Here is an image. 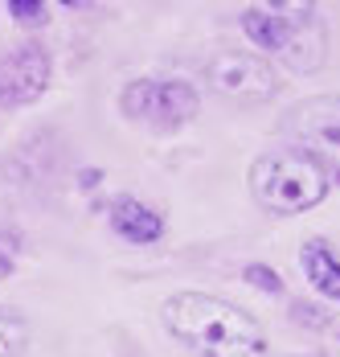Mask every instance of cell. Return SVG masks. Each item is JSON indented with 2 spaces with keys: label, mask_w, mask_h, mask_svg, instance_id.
<instances>
[{
  "label": "cell",
  "mask_w": 340,
  "mask_h": 357,
  "mask_svg": "<svg viewBox=\"0 0 340 357\" xmlns=\"http://www.w3.org/2000/svg\"><path fill=\"white\" fill-rule=\"evenodd\" d=\"M164 328L197 357H267L263 324L205 291H176L164 304Z\"/></svg>",
  "instance_id": "1"
},
{
  "label": "cell",
  "mask_w": 340,
  "mask_h": 357,
  "mask_svg": "<svg viewBox=\"0 0 340 357\" xmlns=\"http://www.w3.org/2000/svg\"><path fill=\"white\" fill-rule=\"evenodd\" d=\"M242 29L254 45L279 54L291 70L311 74L328 58V29L316 13V4H275V8H246Z\"/></svg>",
  "instance_id": "2"
},
{
  "label": "cell",
  "mask_w": 340,
  "mask_h": 357,
  "mask_svg": "<svg viewBox=\"0 0 340 357\" xmlns=\"http://www.w3.org/2000/svg\"><path fill=\"white\" fill-rule=\"evenodd\" d=\"M250 193L271 214H304L324 202L328 173L300 148H283V152H267L250 165Z\"/></svg>",
  "instance_id": "3"
},
{
  "label": "cell",
  "mask_w": 340,
  "mask_h": 357,
  "mask_svg": "<svg viewBox=\"0 0 340 357\" xmlns=\"http://www.w3.org/2000/svg\"><path fill=\"white\" fill-rule=\"evenodd\" d=\"M119 103L132 119L152 123V128H180L201 111L197 91L180 78H136L123 86Z\"/></svg>",
  "instance_id": "4"
},
{
  "label": "cell",
  "mask_w": 340,
  "mask_h": 357,
  "mask_svg": "<svg viewBox=\"0 0 340 357\" xmlns=\"http://www.w3.org/2000/svg\"><path fill=\"white\" fill-rule=\"evenodd\" d=\"M287 132L300 144V152L311 156L324 173L332 169L340 177V99L337 95H316L304 99L287 115Z\"/></svg>",
  "instance_id": "5"
},
{
  "label": "cell",
  "mask_w": 340,
  "mask_h": 357,
  "mask_svg": "<svg viewBox=\"0 0 340 357\" xmlns=\"http://www.w3.org/2000/svg\"><path fill=\"white\" fill-rule=\"evenodd\" d=\"M209 86L230 95V99H246V103H263L279 95V74L267 58L246 54V50H226L209 62Z\"/></svg>",
  "instance_id": "6"
},
{
  "label": "cell",
  "mask_w": 340,
  "mask_h": 357,
  "mask_svg": "<svg viewBox=\"0 0 340 357\" xmlns=\"http://www.w3.org/2000/svg\"><path fill=\"white\" fill-rule=\"evenodd\" d=\"M49 86V54L41 45H21L0 58V107H25Z\"/></svg>",
  "instance_id": "7"
},
{
  "label": "cell",
  "mask_w": 340,
  "mask_h": 357,
  "mask_svg": "<svg viewBox=\"0 0 340 357\" xmlns=\"http://www.w3.org/2000/svg\"><path fill=\"white\" fill-rule=\"evenodd\" d=\"M111 226H115L119 238H128V243H136V247L160 243V234H164V218L156 214L152 206L136 202V197H115V206H111Z\"/></svg>",
  "instance_id": "8"
},
{
  "label": "cell",
  "mask_w": 340,
  "mask_h": 357,
  "mask_svg": "<svg viewBox=\"0 0 340 357\" xmlns=\"http://www.w3.org/2000/svg\"><path fill=\"white\" fill-rule=\"evenodd\" d=\"M300 263H304L307 284L340 304V263H337V255L324 247L320 238H311V243H304V250H300Z\"/></svg>",
  "instance_id": "9"
},
{
  "label": "cell",
  "mask_w": 340,
  "mask_h": 357,
  "mask_svg": "<svg viewBox=\"0 0 340 357\" xmlns=\"http://www.w3.org/2000/svg\"><path fill=\"white\" fill-rule=\"evenodd\" d=\"M29 345V324L21 312L0 304V357H21Z\"/></svg>",
  "instance_id": "10"
},
{
  "label": "cell",
  "mask_w": 340,
  "mask_h": 357,
  "mask_svg": "<svg viewBox=\"0 0 340 357\" xmlns=\"http://www.w3.org/2000/svg\"><path fill=\"white\" fill-rule=\"evenodd\" d=\"M8 13H13V21L25 25V29L49 25V4H41V0H8Z\"/></svg>",
  "instance_id": "11"
},
{
  "label": "cell",
  "mask_w": 340,
  "mask_h": 357,
  "mask_svg": "<svg viewBox=\"0 0 340 357\" xmlns=\"http://www.w3.org/2000/svg\"><path fill=\"white\" fill-rule=\"evenodd\" d=\"M246 284H254V287H263V291H271V296H283V280L275 275L267 263H246Z\"/></svg>",
  "instance_id": "12"
},
{
  "label": "cell",
  "mask_w": 340,
  "mask_h": 357,
  "mask_svg": "<svg viewBox=\"0 0 340 357\" xmlns=\"http://www.w3.org/2000/svg\"><path fill=\"white\" fill-rule=\"evenodd\" d=\"M13 267H17V238L0 234V280H8Z\"/></svg>",
  "instance_id": "13"
},
{
  "label": "cell",
  "mask_w": 340,
  "mask_h": 357,
  "mask_svg": "<svg viewBox=\"0 0 340 357\" xmlns=\"http://www.w3.org/2000/svg\"><path fill=\"white\" fill-rule=\"evenodd\" d=\"M291 308H295L291 317H295V321H300V324H316V328H320V324L328 321V317H324V312H320L316 304H291Z\"/></svg>",
  "instance_id": "14"
},
{
  "label": "cell",
  "mask_w": 340,
  "mask_h": 357,
  "mask_svg": "<svg viewBox=\"0 0 340 357\" xmlns=\"http://www.w3.org/2000/svg\"><path fill=\"white\" fill-rule=\"evenodd\" d=\"M307 357H320V354H307Z\"/></svg>",
  "instance_id": "15"
}]
</instances>
